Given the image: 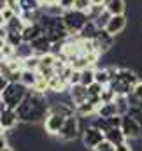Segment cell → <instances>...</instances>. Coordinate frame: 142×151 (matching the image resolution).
Returning <instances> with one entry per match:
<instances>
[{"instance_id":"6da1fadb","label":"cell","mask_w":142,"mask_h":151,"mask_svg":"<svg viewBox=\"0 0 142 151\" xmlns=\"http://www.w3.org/2000/svg\"><path fill=\"white\" fill-rule=\"evenodd\" d=\"M49 111V104H47V95L44 93H37L34 90L28 91V95L25 97V100L21 102V106L16 109L19 121L23 123H39L44 121Z\"/></svg>"},{"instance_id":"7a4b0ae2","label":"cell","mask_w":142,"mask_h":151,"mask_svg":"<svg viewBox=\"0 0 142 151\" xmlns=\"http://www.w3.org/2000/svg\"><path fill=\"white\" fill-rule=\"evenodd\" d=\"M28 91H30V90H28L21 81H19V83H9V84L5 86V90L2 91L5 107L16 111V109L21 106V102L25 100V97L28 95Z\"/></svg>"},{"instance_id":"3957f363","label":"cell","mask_w":142,"mask_h":151,"mask_svg":"<svg viewBox=\"0 0 142 151\" xmlns=\"http://www.w3.org/2000/svg\"><path fill=\"white\" fill-rule=\"evenodd\" d=\"M62 18H63V23H65V27H67V30H69L70 35H79L81 30L84 28V25L90 21L88 14L82 12V11H77V9L65 11L62 14Z\"/></svg>"},{"instance_id":"277c9868","label":"cell","mask_w":142,"mask_h":151,"mask_svg":"<svg viewBox=\"0 0 142 151\" xmlns=\"http://www.w3.org/2000/svg\"><path fill=\"white\" fill-rule=\"evenodd\" d=\"M79 119H81V118H79L77 114L67 116L62 132L56 135L62 142H72V141H75V139L79 137V132H82V128H81V121H79Z\"/></svg>"},{"instance_id":"5b68a950","label":"cell","mask_w":142,"mask_h":151,"mask_svg":"<svg viewBox=\"0 0 142 151\" xmlns=\"http://www.w3.org/2000/svg\"><path fill=\"white\" fill-rule=\"evenodd\" d=\"M102 141H105V134L100 128L93 125H88L86 128H82V146L86 148V151L95 150Z\"/></svg>"},{"instance_id":"8992f818","label":"cell","mask_w":142,"mask_h":151,"mask_svg":"<svg viewBox=\"0 0 142 151\" xmlns=\"http://www.w3.org/2000/svg\"><path fill=\"white\" fill-rule=\"evenodd\" d=\"M65 119H67V116H63V114L49 113V111H47L46 119L42 121V128H44V132H46L47 135H58V134L62 132L63 125H65Z\"/></svg>"},{"instance_id":"52a82bcc","label":"cell","mask_w":142,"mask_h":151,"mask_svg":"<svg viewBox=\"0 0 142 151\" xmlns=\"http://www.w3.org/2000/svg\"><path fill=\"white\" fill-rule=\"evenodd\" d=\"M121 130H123V134L126 135L128 141L141 139L142 137V125L133 116H130V114L123 116V119H121Z\"/></svg>"},{"instance_id":"ba28073f","label":"cell","mask_w":142,"mask_h":151,"mask_svg":"<svg viewBox=\"0 0 142 151\" xmlns=\"http://www.w3.org/2000/svg\"><path fill=\"white\" fill-rule=\"evenodd\" d=\"M95 42H97L98 51H100L102 55H105V53H110V51L114 49V46H116V37H114L112 34H109L105 28H100V30L97 32Z\"/></svg>"},{"instance_id":"9c48e42d","label":"cell","mask_w":142,"mask_h":151,"mask_svg":"<svg viewBox=\"0 0 142 151\" xmlns=\"http://www.w3.org/2000/svg\"><path fill=\"white\" fill-rule=\"evenodd\" d=\"M0 123H2V128L4 132H14L16 127L19 125V118H18V113L14 109H9L5 107L2 113H0Z\"/></svg>"},{"instance_id":"30bf717a","label":"cell","mask_w":142,"mask_h":151,"mask_svg":"<svg viewBox=\"0 0 142 151\" xmlns=\"http://www.w3.org/2000/svg\"><path fill=\"white\" fill-rule=\"evenodd\" d=\"M126 25H128V19H126V16H125V14L110 16V19L107 21V25H105V30L109 32V34H112L114 37H118L119 34H123V32H125Z\"/></svg>"},{"instance_id":"8fae6325","label":"cell","mask_w":142,"mask_h":151,"mask_svg":"<svg viewBox=\"0 0 142 151\" xmlns=\"http://www.w3.org/2000/svg\"><path fill=\"white\" fill-rule=\"evenodd\" d=\"M69 99L72 100L74 106H81V104L88 102V99H90L88 97V86H84V84H74V86H70Z\"/></svg>"},{"instance_id":"7c38bea8","label":"cell","mask_w":142,"mask_h":151,"mask_svg":"<svg viewBox=\"0 0 142 151\" xmlns=\"http://www.w3.org/2000/svg\"><path fill=\"white\" fill-rule=\"evenodd\" d=\"M21 35H23V40L25 42H34L35 39H39L40 35H44V30H42V27H40L39 21L37 23H28V25H25Z\"/></svg>"},{"instance_id":"4fadbf2b","label":"cell","mask_w":142,"mask_h":151,"mask_svg":"<svg viewBox=\"0 0 142 151\" xmlns=\"http://www.w3.org/2000/svg\"><path fill=\"white\" fill-rule=\"evenodd\" d=\"M30 44H32L34 53H35V55H39V56L51 53V46H53V42L46 37V35H40L39 39H35V40H34V42H30Z\"/></svg>"},{"instance_id":"5bb4252c","label":"cell","mask_w":142,"mask_h":151,"mask_svg":"<svg viewBox=\"0 0 142 151\" xmlns=\"http://www.w3.org/2000/svg\"><path fill=\"white\" fill-rule=\"evenodd\" d=\"M105 11L110 16L125 14V12H126V0H107L105 2Z\"/></svg>"},{"instance_id":"9a60e30c","label":"cell","mask_w":142,"mask_h":151,"mask_svg":"<svg viewBox=\"0 0 142 151\" xmlns=\"http://www.w3.org/2000/svg\"><path fill=\"white\" fill-rule=\"evenodd\" d=\"M98 118H114V116H119L118 114V107H116V102H107V104H100L98 109H97V114Z\"/></svg>"},{"instance_id":"2e32d148","label":"cell","mask_w":142,"mask_h":151,"mask_svg":"<svg viewBox=\"0 0 142 151\" xmlns=\"http://www.w3.org/2000/svg\"><path fill=\"white\" fill-rule=\"evenodd\" d=\"M104 134H105V139L109 141V142H112L114 146H118V144H121V142L128 141L121 128H109V130H105Z\"/></svg>"},{"instance_id":"e0dca14e","label":"cell","mask_w":142,"mask_h":151,"mask_svg":"<svg viewBox=\"0 0 142 151\" xmlns=\"http://www.w3.org/2000/svg\"><path fill=\"white\" fill-rule=\"evenodd\" d=\"M75 114H77L79 118H86V119H88V118H93V116L97 114V106L88 100V102H84V104H81V106H75Z\"/></svg>"},{"instance_id":"ac0fdd59","label":"cell","mask_w":142,"mask_h":151,"mask_svg":"<svg viewBox=\"0 0 142 151\" xmlns=\"http://www.w3.org/2000/svg\"><path fill=\"white\" fill-rule=\"evenodd\" d=\"M37 81H39V72H37V70L23 69V72H21V83H23L28 90H32V88L35 86Z\"/></svg>"},{"instance_id":"d6986e66","label":"cell","mask_w":142,"mask_h":151,"mask_svg":"<svg viewBox=\"0 0 142 151\" xmlns=\"http://www.w3.org/2000/svg\"><path fill=\"white\" fill-rule=\"evenodd\" d=\"M98 30H100V28L97 27L95 21H88V23L84 25V28L81 30L79 37L82 39V40H93V39L97 37V32H98Z\"/></svg>"},{"instance_id":"ffe728a7","label":"cell","mask_w":142,"mask_h":151,"mask_svg":"<svg viewBox=\"0 0 142 151\" xmlns=\"http://www.w3.org/2000/svg\"><path fill=\"white\" fill-rule=\"evenodd\" d=\"M114 102H116V107H118V114L119 116H126V114L130 113V100H128L126 95H118L114 99Z\"/></svg>"},{"instance_id":"44dd1931","label":"cell","mask_w":142,"mask_h":151,"mask_svg":"<svg viewBox=\"0 0 142 151\" xmlns=\"http://www.w3.org/2000/svg\"><path fill=\"white\" fill-rule=\"evenodd\" d=\"M25 25H27V23L23 21L21 16H14L12 19H9V21L5 23V28H7V32H23Z\"/></svg>"},{"instance_id":"7402d4cb","label":"cell","mask_w":142,"mask_h":151,"mask_svg":"<svg viewBox=\"0 0 142 151\" xmlns=\"http://www.w3.org/2000/svg\"><path fill=\"white\" fill-rule=\"evenodd\" d=\"M32 55H35V53H34L30 42H23L21 46L16 47V58H18V60H25V58H28V56H32Z\"/></svg>"},{"instance_id":"603a6c76","label":"cell","mask_w":142,"mask_h":151,"mask_svg":"<svg viewBox=\"0 0 142 151\" xmlns=\"http://www.w3.org/2000/svg\"><path fill=\"white\" fill-rule=\"evenodd\" d=\"M95 67H90V69H84V70H81V84H84V86H90V84H93L95 83Z\"/></svg>"},{"instance_id":"cb8c5ba5","label":"cell","mask_w":142,"mask_h":151,"mask_svg":"<svg viewBox=\"0 0 142 151\" xmlns=\"http://www.w3.org/2000/svg\"><path fill=\"white\" fill-rule=\"evenodd\" d=\"M40 67V56L39 55H32L28 58L23 60V69H28V70H39Z\"/></svg>"},{"instance_id":"d4e9b609","label":"cell","mask_w":142,"mask_h":151,"mask_svg":"<svg viewBox=\"0 0 142 151\" xmlns=\"http://www.w3.org/2000/svg\"><path fill=\"white\" fill-rule=\"evenodd\" d=\"M104 11H105V5H91L86 14H88L90 21H97V19L104 14Z\"/></svg>"},{"instance_id":"484cf974","label":"cell","mask_w":142,"mask_h":151,"mask_svg":"<svg viewBox=\"0 0 142 151\" xmlns=\"http://www.w3.org/2000/svg\"><path fill=\"white\" fill-rule=\"evenodd\" d=\"M23 42H25V40H23L21 32H9V34H7V44L18 47V46H21Z\"/></svg>"},{"instance_id":"4316f807","label":"cell","mask_w":142,"mask_h":151,"mask_svg":"<svg viewBox=\"0 0 142 151\" xmlns=\"http://www.w3.org/2000/svg\"><path fill=\"white\" fill-rule=\"evenodd\" d=\"M104 88H105V86H102L100 83L90 84V86H88V97H90V99H91V97H100L102 91H104Z\"/></svg>"},{"instance_id":"83f0119b","label":"cell","mask_w":142,"mask_h":151,"mask_svg":"<svg viewBox=\"0 0 142 151\" xmlns=\"http://www.w3.org/2000/svg\"><path fill=\"white\" fill-rule=\"evenodd\" d=\"M90 7H91V0H75V4H74V9L82 11V12H88Z\"/></svg>"},{"instance_id":"f1b7e54d","label":"cell","mask_w":142,"mask_h":151,"mask_svg":"<svg viewBox=\"0 0 142 151\" xmlns=\"http://www.w3.org/2000/svg\"><path fill=\"white\" fill-rule=\"evenodd\" d=\"M0 12H2V16H4V19H5V23H7L9 19H12L14 16H18V14H16L11 7H7V5H2V7H0Z\"/></svg>"},{"instance_id":"f546056e","label":"cell","mask_w":142,"mask_h":151,"mask_svg":"<svg viewBox=\"0 0 142 151\" xmlns=\"http://www.w3.org/2000/svg\"><path fill=\"white\" fill-rule=\"evenodd\" d=\"M95 151H116V146L112 144V142H109V141H102L97 148H95Z\"/></svg>"},{"instance_id":"4dcf8cb0","label":"cell","mask_w":142,"mask_h":151,"mask_svg":"<svg viewBox=\"0 0 142 151\" xmlns=\"http://www.w3.org/2000/svg\"><path fill=\"white\" fill-rule=\"evenodd\" d=\"M109 19H110V14H109L107 11H104V14H102L95 23H97V27H98V28H105V25H107V21H109Z\"/></svg>"},{"instance_id":"1f68e13d","label":"cell","mask_w":142,"mask_h":151,"mask_svg":"<svg viewBox=\"0 0 142 151\" xmlns=\"http://www.w3.org/2000/svg\"><path fill=\"white\" fill-rule=\"evenodd\" d=\"M74 4H75V0H58V5L62 7L63 12L65 11H72L74 9Z\"/></svg>"},{"instance_id":"d6a6232c","label":"cell","mask_w":142,"mask_h":151,"mask_svg":"<svg viewBox=\"0 0 142 151\" xmlns=\"http://www.w3.org/2000/svg\"><path fill=\"white\" fill-rule=\"evenodd\" d=\"M69 83H70V86L74 84H81V70H74L70 76V79H69Z\"/></svg>"},{"instance_id":"836d02e7","label":"cell","mask_w":142,"mask_h":151,"mask_svg":"<svg viewBox=\"0 0 142 151\" xmlns=\"http://www.w3.org/2000/svg\"><path fill=\"white\" fill-rule=\"evenodd\" d=\"M132 95H133L137 100H141V102H142V81H139V83L135 84V88H133Z\"/></svg>"},{"instance_id":"e575fe53","label":"cell","mask_w":142,"mask_h":151,"mask_svg":"<svg viewBox=\"0 0 142 151\" xmlns=\"http://www.w3.org/2000/svg\"><path fill=\"white\" fill-rule=\"evenodd\" d=\"M9 146V139H7V132H2L0 134V151L4 150V148H7Z\"/></svg>"},{"instance_id":"d590c367","label":"cell","mask_w":142,"mask_h":151,"mask_svg":"<svg viewBox=\"0 0 142 151\" xmlns=\"http://www.w3.org/2000/svg\"><path fill=\"white\" fill-rule=\"evenodd\" d=\"M116 151H133V150L130 146V141H125V142H121V144L116 146Z\"/></svg>"},{"instance_id":"8d00e7d4","label":"cell","mask_w":142,"mask_h":151,"mask_svg":"<svg viewBox=\"0 0 142 151\" xmlns=\"http://www.w3.org/2000/svg\"><path fill=\"white\" fill-rule=\"evenodd\" d=\"M7 84H9V81H7V79H5V77H4L2 74H0V91H4Z\"/></svg>"},{"instance_id":"74e56055","label":"cell","mask_w":142,"mask_h":151,"mask_svg":"<svg viewBox=\"0 0 142 151\" xmlns=\"http://www.w3.org/2000/svg\"><path fill=\"white\" fill-rule=\"evenodd\" d=\"M40 4H42V7H44V5H53V4H58V0H40Z\"/></svg>"},{"instance_id":"f35d334b","label":"cell","mask_w":142,"mask_h":151,"mask_svg":"<svg viewBox=\"0 0 142 151\" xmlns=\"http://www.w3.org/2000/svg\"><path fill=\"white\" fill-rule=\"evenodd\" d=\"M107 0H91V5H105Z\"/></svg>"},{"instance_id":"ab89813d","label":"cell","mask_w":142,"mask_h":151,"mask_svg":"<svg viewBox=\"0 0 142 151\" xmlns=\"http://www.w3.org/2000/svg\"><path fill=\"white\" fill-rule=\"evenodd\" d=\"M5 44H7V40H5L4 37H0V51H2V47H4Z\"/></svg>"},{"instance_id":"60d3db41","label":"cell","mask_w":142,"mask_h":151,"mask_svg":"<svg viewBox=\"0 0 142 151\" xmlns=\"http://www.w3.org/2000/svg\"><path fill=\"white\" fill-rule=\"evenodd\" d=\"M0 27H5V19H4V16H2V12H0Z\"/></svg>"},{"instance_id":"b9f144b4","label":"cell","mask_w":142,"mask_h":151,"mask_svg":"<svg viewBox=\"0 0 142 151\" xmlns=\"http://www.w3.org/2000/svg\"><path fill=\"white\" fill-rule=\"evenodd\" d=\"M2 151H14V148H11V146H7V148H4Z\"/></svg>"},{"instance_id":"7bdbcfd3","label":"cell","mask_w":142,"mask_h":151,"mask_svg":"<svg viewBox=\"0 0 142 151\" xmlns=\"http://www.w3.org/2000/svg\"><path fill=\"white\" fill-rule=\"evenodd\" d=\"M2 60H4V55H2V51H0V62H2Z\"/></svg>"},{"instance_id":"ee69618b","label":"cell","mask_w":142,"mask_h":151,"mask_svg":"<svg viewBox=\"0 0 142 151\" xmlns=\"http://www.w3.org/2000/svg\"><path fill=\"white\" fill-rule=\"evenodd\" d=\"M2 132H4V128H2V123H0V134H2Z\"/></svg>"}]
</instances>
